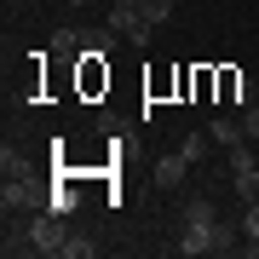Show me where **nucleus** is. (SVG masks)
I'll list each match as a JSON object with an SVG mask.
<instances>
[{
    "mask_svg": "<svg viewBox=\"0 0 259 259\" xmlns=\"http://www.w3.org/2000/svg\"><path fill=\"white\" fill-rule=\"evenodd\" d=\"M58 219H64V213H52V207L29 213V225H23V231H29V248H35V253H64L69 231H64V225H58Z\"/></svg>",
    "mask_w": 259,
    "mask_h": 259,
    "instance_id": "2",
    "label": "nucleus"
},
{
    "mask_svg": "<svg viewBox=\"0 0 259 259\" xmlns=\"http://www.w3.org/2000/svg\"><path fill=\"white\" fill-rule=\"evenodd\" d=\"M110 6H139V0H110Z\"/></svg>",
    "mask_w": 259,
    "mask_h": 259,
    "instance_id": "19",
    "label": "nucleus"
},
{
    "mask_svg": "<svg viewBox=\"0 0 259 259\" xmlns=\"http://www.w3.org/2000/svg\"><path fill=\"white\" fill-rule=\"evenodd\" d=\"M207 139H213V144H225V150H236L248 133H242V121H236V115H219V121H207Z\"/></svg>",
    "mask_w": 259,
    "mask_h": 259,
    "instance_id": "5",
    "label": "nucleus"
},
{
    "mask_svg": "<svg viewBox=\"0 0 259 259\" xmlns=\"http://www.w3.org/2000/svg\"><path fill=\"white\" fill-rule=\"evenodd\" d=\"M40 207H52V196L40 190V185H29V179H6V190H0V213L6 219H23V213H40Z\"/></svg>",
    "mask_w": 259,
    "mask_h": 259,
    "instance_id": "1",
    "label": "nucleus"
},
{
    "mask_svg": "<svg viewBox=\"0 0 259 259\" xmlns=\"http://www.w3.org/2000/svg\"><path fill=\"white\" fill-rule=\"evenodd\" d=\"M231 248H236V225L219 219V225H213V253H231Z\"/></svg>",
    "mask_w": 259,
    "mask_h": 259,
    "instance_id": "13",
    "label": "nucleus"
},
{
    "mask_svg": "<svg viewBox=\"0 0 259 259\" xmlns=\"http://www.w3.org/2000/svg\"><path fill=\"white\" fill-rule=\"evenodd\" d=\"M185 150H173V156H161L156 161V173H150V179H156V190H179V185H185Z\"/></svg>",
    "mask_w": 259,
    "mask_h": 259,
    "instance_id": "4",
    "label": "nucleus"
},
{
    "mask_svg": "<svg viewBox=\"0 0 259 259\" xmlns=\"http://www.w3.org/2000/svg\"><path fill=\"white\" fill-rule=\"evenodd\" d=\"M207 144H213L207 133H185V144H179V150H185V161H202V156H207Z\"/></svg>",
    "mask_w": 259,
    "mask_h": 259,
    "instance_id": "14",
    "label": "nucleus"
},
{
    "mask_svg": "<svg viewBox=\"0 0 259 259\" xmlns=\"http://www.w3.org/2000/svg\"><path fill=\"white\" fill-rule=\"evenodd\" d=\"M242 236L259 242V202H242Z\"/></svg>",
    "mask_w": 259,
    "mask_h": 259,
    "instance_id": "17",
    "label": "nucleus"
},
{
    "mask_svg": "<svg viewBox=\"0 0 259 259\" xmlns=\"http://www.w3.org/2000/svg\"><path fill=\"white\" fill-rule=\"evenodd\" d=\"M231 179H236V196H242V202H259V156L248 150V139L231 150Z\"/></svg>",
    "mask_w": 259,
    "mask_h": 259,
    "instance_id": "3",
    "label": "nucleus"
},
{
    "mask_svg": "<svg viewBox=\"0 0 259 259\" xmlns=\"http://www.w3.org/2000/svg\"><path fill=\"white\" fill-rule=\"evenodd\" d=\"M81 47H87V29H58V35H52V52L58 58H81Z\"/></svg>",
    "mask_w": 259,
    "mask_h": 259,
    "instance_id": "9",
    "label": "nucleus"
},
{
    "mask_svg": "<svg viewBox=\"0 0 259 259\" xmlns=\"http://www.w3.org/2000/svg\"><path fill=\"white\" fill-rule=\"evenodd\" d=\"M179 253H213V225H185V236H179Z\"/></svg>",
    "mask_w": 259,
    "mask_h": 259,
    "instance_id": "6",
    "label": "nucleus"
},
{
    "mask_svg": "<svg viewBox=\"0 0 259 259\" xmlns=\"http://www.w3.org/2000/svg\"><path fill=\"white\" fill-rule=\"evenodd\" d=\"M236 121H242V133H248V144H259V104H253V98L242 104V115H236Z\"/></svg>",
    "mask_w": 259,
    "mask_h": 259,
    "instance_id": "15",
    "label": "nucleus"
},
{
    "mask_svg": "<svg viewBox=\"0 0 259 259\" xmlns=\"http://www.w3.org/2000/svg\"><path fill=\"white\" fill-rule=\"evenodd\" d=\"M69 6H87V0H69Z\"/></svg>",
    "mask_w": 259,
    "mask_h": 259,
    "instance_id": "20",
    "label": "nucleus"
},
{
    "mask_svg": "<svg viewBox=\"0 0 259 259\" xmlns=\"http://www.w3.org/2000/svg\"><path fill=\"white\" fill-rule=\"evenodd\" d=\"M75 207H81V196H75V185H58V190H52V213H64V219H69Z\"/></svg>",
    "mask_w": 259,
    "mask_h": 259,
    "instance_id": "12",
    "label": "nucleus"
},
{
    "mask_svg": "<svg viewBox=\"0 0 259 259\" xmlns=\"http://www.w3.org/2000/svg\"><path fill=\"white\" fill-rule=\"evenodd\" d=\"M139 18L144 23H167L173 18V0H139Z\"/></svg>",
    "mask_w": 259,
    "mask_h": 259,
    "instance_id": "10",
    "label": "nucleus"
},
{
    "mask_svg": "<svg viewBox=\"0 0 259 259\" xmlns=\"http://www.w3.org/2000/svg\"><path fill=\"white\" fill-rule=\"evenodd\" d=\"M104 23H110V29H115V35H121V40H127V35H133V29H139L144 18H139V6H110V12H104Z\"/></svg>",
    "mask_w": 259,
    "mask_h": 259,
    "instance_id": "8",
    "label": "nucleus"
},
{
    "mask_svg": "<svg viewBox=\"0 0 259 259\" xmlns=\"http://www.w3.org/2000/svg\"><path fill=\"white\" fill-rule=\"evenodd\" d=\"M115 40H121V35H115L110 23H104V29H87V47H81V58H110V52H115Z\"/></svg>",
    "mask_w": 259,
    "mask_h": 259,
    "instance_id": "7",
    "label": "nucleus"
},
{
    "mask_svg": "<svg viewBox=\"0 0 259 259\" xmlns=\"http://www.w3.org/2000/svg\"><path fill=\"white\" fill-rule=\"evenodd\" d=\"M64 259H93V236H75V231H69V242H64Z\"/></svg>",
    "mask_w": 259,
    "mask_h": 259,
    "instance_id": "16",
    "label": "nucleus"
},
{
    "mask_svg": "<svg viewBox=\"0 0 259 259\" xmlns=\"http://www.w3.org/2000/svg\"><path fill=\"white\" fill-rule=\"evenodd\" d=\"M0 167H6V179H18L23 173V156H18V150H0Z\"/></svg>",
    "mask_w": 259,
    "mask_h": 259,
    "instance_id": "18",
    "label": "nucleus"
},
{
    "mask_svg": "<svg viewBox=\"0 0 259 259\" xmlns=\"http://www.w3.org/2000/svg\"><path fill=\"white\" fill-rule=\"evenodd\" d=\"M185 225H219V213H213V202H202V196H196V202L185 207Z\"/></svg>",
    "mask_w": 259,
    "mask_h": 259,
    "instance_id": "11",
    "label": "nucleus"
}]
</instances>
